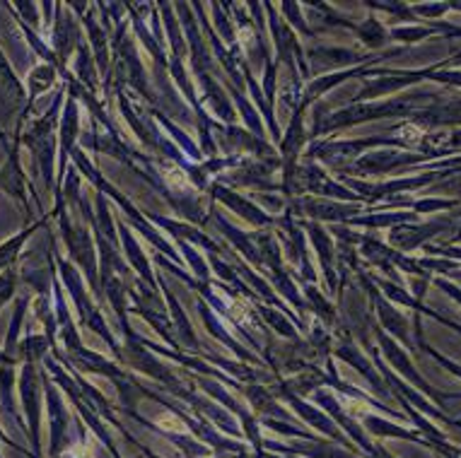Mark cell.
<instances>
[{
    "label": "cell",
    "instance_id": "obj_1",
    "mask_svg": "<svg viewBox=\"0 0 461 458\" xmlns=\"http://www.w3.org/2000/svg\"><path fill=\"white\" fill-rule=\"evenodd\" d=\"M20 399L24 403V413H27V425H30V436L34 449L39 451V418H41V403H39V382L34 369L24 367L23 382H20Z\"/></svg>",
    "mask_w": 461,
    "mask_h": 458
},
{
    "label": "cell",
    "instance_id": "obj_2",
    "mask_svg": "<svg viewBox=\"0 0 461 458\" xmlns=\"http://www.w3.org/2000/svg\"><path fill=\"white\" fill-rule=\"evenodd\" d=\"M0 403L5 408V413L15 415V403H13V369L0 372Z\"/></svg>",
    "mask_w": 461,
    "mask_h": 458
},
{
    "label": "cell",
    "instance_id": "obj_3",
    "mask_svg": "<svg viewBox=\"0 0 461 458\" xmlns=\"http://www.w3.org/2000/svg\"><path fill=\"white\" fill-rule=\"evenodd\" d=\"M403 138H409V140H418V138H420V130L413 126L403 128Z\"/></svg>",
    "mask_w": 461,
    "mask_h": 458
},
{
    "label": "cell",
    "instance_id": "obj_4",
    "mask_svg": "<svg viewBox=\"0 0 461 458\" xmlns=\"http://www.w3.org/2000/svg\"><path fill=\"white\" fill-rule=\"evenodd\" d=\"M0 360H3V355H0Z\"/></svg>",
    "mask_w": 461,
    "mask_h": 458
},
{
    "label": "cell",
    "instance_id": "obj_5",
    "mask_svg": "<svg viewBox=\"0 0 461 458\" xmlns=\"http://www.w3.org/2000/svg\"><path fill=\"white\" fill-rule=\"evenodd\" d=\"M0 458H3V456H0Z\"/></svg>",
    "mask_w": 461,
    "mask_h": 458
}]
</instances>
